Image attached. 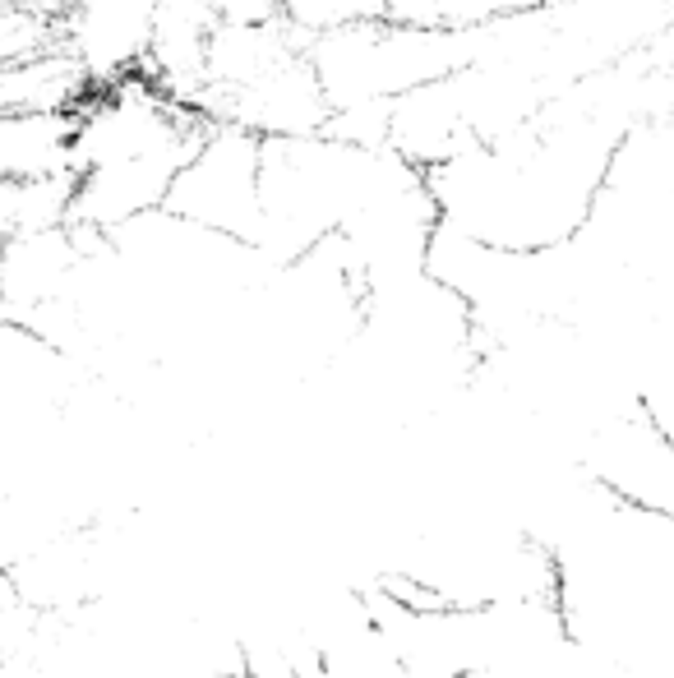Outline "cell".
Listing matches in <instances>:
<instances>
[{"label":"cell","instance_id":"1","mask_svg":"<svg viewBox=\"0 0 674 678\" xmlns=\"http://www.w3.org/2000/svg\"><path fill=\"white\" fill-rule=\"evenodd\" d=\"M624 125L605 111H554L467 143L425 171L439 226L499 254L564 250L596 217Z\"/></svg>","mask_w":674,"mask_h":678},{"label":"cell","instance_id":"2","mask_svg":"<svg viewBox=\"0 0 674 678\" xmlns=\"http://www.w3.org/2000/svg\"><path fill=\"white\" fill-rule=\"evenodd\" d=\"M259 157H264V139L236 130V125H213L208 139L199 143V153L185 162L167 194L171 217H181L190 226H204L213 236L241 240L250 245L259 240Z\"/></svg>","mask_w":674,"mask_h":678},{"label":"cell","instance_id":"3","mask_svg":"<svg viewBox=\"0 0 674 678\" xmlns=\"http://www.w3.org/2000/svg\"><path fill=\"white\" fill-rule=\"evenodd\" d=\"M582 476L619 508L674 526V439L642 406L591 425Z\"/></svg>","mask_w":674,"mask_h":678}]
</instances>
